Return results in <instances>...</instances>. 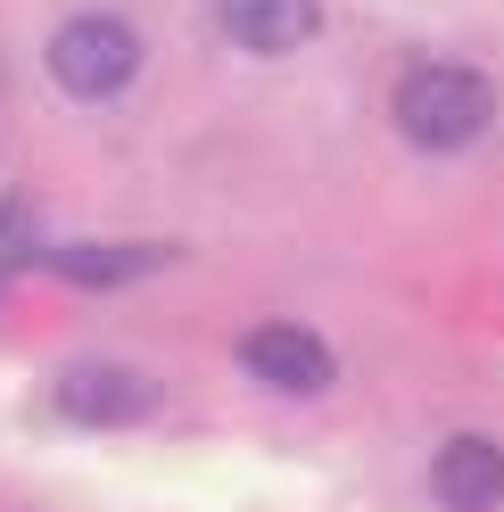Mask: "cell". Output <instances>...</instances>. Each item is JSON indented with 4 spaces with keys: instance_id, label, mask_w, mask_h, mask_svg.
<instances>
[{
    "instance_id": "obj_1",
    "label": "cell",
    "mask_w": 504,
    "mask_h": 512,
    "mask_svg": "<svg viewBox=\"0 0 504 512\" xmlns=\"http://www.w3.org/2000/svg\"><path fill=\"white\" fill-rule=\"evenodd\" d=\"M496 116V91L480 67H447V58H430V67H414L397 83V133L414 149H463L480 141Z\"/></svg>"
},
{
    "instance_id": "obj_2",
    "label": "cell",
    "mask_w": 504,
    "mask_h": 512,
    "mask_svg": "<svg viewBox=\"0 0 504 512\" xmlns=\"http://www.w3.org/2000/svg\"><path fill=\"white\" fill-rule=\"evenodd\" d=\"M133 75H141V34L108 9H83L50 34V83L67 100H116Z\"/></svg>"
},
{
    "instance_id": "obj_3",
    "label": "cell",
    "mask_w": 504,
    "mask_h": 512,
    "mask_svg": "<svg viewBox=\"0 0 504 512\" xmlns=\"http://www.w3.org/2000/svg\"><path fill=\"white\" fill-rule=\"evenodd\" d=\"M50 397H58V413H67V422H83V430H133V422H149V413H157V380L133 372V364L83 356V364L58 372Z\"/></svg>"
},
{
    "instance_id": "obj_4",
    "label": "cell",
    "mask_w": 504,
    "mask_h": 512,
    "mask_svg": "<svg viewBox=\"0 0 504 512\" xmlns=\"http://www.w3.org/2000/svg\"><path fill=\"white\" fill-rule=\"evenodd\" d=\"M240 372L281 389V397H314V389H331L339 364L306 323H257V331H240Z\"/></svg>"
},
{
    "instance_id": "obj_5",
    "label": "cell",
    "mask_w": 504,
    "mask_h": 512,
    "mask_svg": "<svg viewBox=\"0 0 504 512\" xmlns=\"http://www.w3.org/2000/svg\"><path fill=\"white\" fill-rule=\"evenodd\" d=\"M215 25H224V42L248 50V58H290V50L314 42L323 0H215Z\"/></svg>"
},
{
    "instance_id": "obj_6",
    "label": "cell",
    "mask_w": 504,
    "mask_h": 512,
    "mask_svg": "<svg viewBox=\"0 0 504 512\" xmlns=\"http://www.w3.org/2000/svg\"><path fill=\"white\" fill-rule=\"evenodd\" d=\"M430 496L447 512H496L504 504V446L496 438H447L430 463Z\"/></svg>"
},
{
    "instance_id": "obj_7",
    "label": "cell",
    "mask_w": 504,
    "mask_h": 512,
    "mask_svg": "<svg viewBox=\"0 0 504 512\" xmlns=\"http://www.w3.org/2000/svg\"><path fill=\"white\" fill-rule=\"evenodd\" d=\"M174 248H141V240H124V248H91V240H75V248H50V273L58 281H83V290H108V281H141V273H157Z\"/></svg>"
}]
</instances>
